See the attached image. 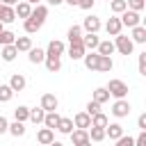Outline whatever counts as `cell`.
<instances>
[{"mask_svg":"<svg viewBox=\"0 0 146 146\" xmlns=\"http://www.w3.org/2000/svg\"><path fill=\"white\" fill-rule=\"evenodd\" d=\"M137 128H139V130H146V114H139V119H137Z\"/></svg>","mask_w":146,"mask_h":146,"instance_id":"7dc6e473","label":"cell"},{"mask_svg":"<svg viewBox=\"0 0 146 146\" xmlns=\"http://www.w3.org/2000/svg\"><path fill=\"white\" fill-rule=\"evenodd\" d=\"M14 39H16V34L11 30H2L0 32V46H9V43H14Z\"/></svg>","mask_w":146,"mask_h":146,"instance_id":"74e56055","label":"cell"},{"mask_svg":"<svg viewBox=\"0 0 146 146\" xmlns=\"http://www.w3.org/2000/svg\"><path fill=\"white\" fill-rule=\"evenodd\" d=\"M132 146H146V130H139V135H137Z\"/></svg>","mask_w":146,"mask_h":146,"instance_id":"7bdbcfd3","label":"cell"},{"mask_svg":"<svg viewBox=\"0 0 146 146\" xmlns=\"http://www.w3.org/2000/svg\"><path fill=\"white\" fill-rule=\"evenodd\" d=\"M14 48L18 52H27L32 48V39L30 36H18V39H14Z\"/></svg>","mask_w":146,"mask_h":146,"instance_id":"cb8c5ba5","label":"cell"},{"mask_svg":"<svg viewBox=\"0 0 146 146\" xmlns=\"http://www.w3.org/2000/svg\"><path fill=\"white\" fill-rule=\"evenodd\" d=\"M41 107H43L46 112H57V107H59L57 96H55V94H43V96H41Z\"/></svg>","mask_w":146,"mask_h":146,"instance_id":"52a82bcc","label":"cell"},{"mask_svg":"<svg viewBox=\"0 0 146 146\" xmlns=\"http://www.w3.org/2000/svg\"><path fill=\"white\" fill-rule=\"evenodd\" d=\"M114 50H119L121 55H132V50H135V43H132V39L130 36H123V34H116L114 36Z\"/></svg>","mask_w":146,"mask_h":146,"instance_id":"6da1fadb","label":"cell"},{"mask_svg":"<svg viewBox=\"0 0 146 146\" xmlns=\"http://www.w3.org/2000/svg\"><path fill=\"white\" fill-rule=\"evenodd\" d=\"M132 30V43H146V27L144 25H135V27H130Z\"/></svg>","mask_w":146,"mask_h":146,"instance_id":"d6986e66","label":"cell"},{"mask_svg":"<svg viewBox=\"0 0 146 146\" xmlns=\"http://www.w3.org/2000/svg\"><path fill=\"white\" fill-rule=\"evenodd\" d=\"M94 5H96V0H80V2H78L80 9H91Z\"/></svg>","mask_w":146,"mask_h":146,"instance_id":"f6af8a7d","label":"cell"},{"mask_svg":"<svg viewBox=\"0 0 146 146\" xmlns=\"http://www.w3.org/2000/svg\"><path fill=\"white\" fill-rule=\"evenodd\" d=\"M27 119H30V107H27V105H18V107L14 110V121H23V123H25Z\"/></svg>","mask_w":146,"mask_h":146,"instance_id":"83f0119b","label":"cell"},{"mask_svg":"<svg viewBox=\"0 0 146 146\" xmlns=\"http://www.w3.org/2000/svg\"><path fill=\"white\" fill-rule=\"evenodd\" d=\"M73 125H75V128H84V130H87V128L91 125V116H89L87 112H78V114L73 116Z\"/></svg>","mask_w":146,"mask_h":146,"instance_id":"9a60e30c","label":"cell"},{"mask_svg":"<svg viewBox=\"0 0 146 146\" xmlns=\"http://www.w3.org/2000/svg\"><path fill=\"white\" fill-rule=\"evenodd\" d=\"M27 18H32V21L41 27V25L46 23V18H48V7H46V5H41V2H39V5H34V7H32V14H30Z\"/></svg>","mask_w":146,"mask_h":146,"instance_id":"277c9868","label":"cell"},{"mask_svg":"<svg viewBox=\"0 0 146 146\" xmlns=\"http://www.w3.org/2000/svg\"><path fill=\"white\" fill-rule=\"evenodd\" d=\"M96 50H98V55H105V57H112V52H114V41H98V46H96Z\"/></svg>","mask_w":146,"mask_h":146,"instance_id":"d4e9b609","label":"cell"},{"mask_svg":"<svg viewBox=\"0 0 146 146\" xmlns=\"http://www.w3.org/2000/svg\"><path fill=\"white\" fill-rule=\"evenodd\" d=\"M25 2H30V5H32V7H34V5H39V2H41V0H25Z\"/></svg>","mask_w":146,"mask_h":146,"instance_id":"db71d44e","label":"cell"},{"mask_svg":"<svg viewBox=\"0 0 146 146\" xmlns=\"http://www.w3.org/2000/svg\"><path fill=\"white\" fill-rule=\"evenodd\" d=\"M16 55H18V50L14 48V43H9V46H0V57H2L5 62H14Z\"/></svg>","mask_w":146,"mask_h":146,"instance_id":"44dd1931","label":"cell"},{"mask_svg":"<svg viewBox=\"0 0 146 146\" xmlns=\"http://www.w3.org/2000/svg\"><path fill=\"white\" fill-rule=\"evenodd\" d=\"M43 116H46V110L39 105V107H34V110H30V119H27V121H32V123H43Z\"/></svg>","mask_w":146,"mask_h":146,"instance_id":"1f68e13d","label":"cell"},{"mask_svg":"<svg viewBox=\"0 0 146 146\" xmlns=\"http://www.w3.org/2000/svg\"><path fill=\"white\" fill-rule=\"evenodd\" d=\"M84 66L89 68V71H98V59H100V55L98 52H84Z\"/></svg>","mask_w":146,"mask_h":146,"instance_id":"603a6c76","label":"cell"},{"mask_svg":"<svg viewBox=\"0 0 146 146\" xmlns=\"http://www.w3.org/2000/svg\"><path fill=\"white\" fill-rule=\"evenodd\" d=\"M25 84H27V80H25V75L23 73H14L11 78H9V87H11V91L16 94V91H23L25 89Z\"/></svg>","mask_w":146,"mask_h":146,"instance_id":"30bf717a","label":"cell"},{"mask_svg":"<svg viewBox=\"0 0 146 146\" xmlns=\"http://www.w3.org/2000/svg\"><path fill=\"white\" fill-rule=\"evenodd\" d=\"M125 5H128V9H132V11H141L144 5H146V0H125Z\"/></svg>","mask_w":146,"mask_h":146,"instance_id":"f35d334b","label":"cell"},{"mask_svg":"<svg viewBox=\"0 0 146 146\" xmlns=\"http://www.w3.org/2000/svg\"><path fill=\"white\" fill-rule=\"evenodd\" d=\"M139 73H141V75H146V52H141V55H139Z\"/></svg>","mask_w":146,"mask_h":146,"instance_id":"ee69618b","label":"cell"},{"mask_svg":"<svg viewBox=\"0 0 146 146\" xmlns=\"http://www.w3.org/2000/svg\"><path fill=\"white\" fill-rule=\"evenodd\" d=\"M7 128H9V121L0 114V135H5V132H7Z\"/></svg>","mask_w":146,"mask_h":146,"instance_id":"bcb514c9","label":"cell"},{"mask_svg":"<svg viewBox=\"0 0 146 146\" xmlns=\"http://www.w3.org/2000/svg\"><path fill=\"white\" fill-rule=\"evenodd\" d=\"M107 2H110V0H107Z\"/></svg>","mask_w":146,"mask_h":146,"instance_id":"9f6ffc18","label":"cell"},{"mask_svg":"<svg viewBox=\"0 0 146 146\" xmlns=\"http://www.w3.org/2000/svg\"><path fill=\"white\" fill-rule=\"evenodd\" d=\"M105 89H107L110 96H114V98H125V96H128V84H125L123 80H116V78L110 80Z\"/></svg>","mask_w":146,"mask_h":146,"instance_id":"7a4b0ae2","label":"cell"},{"mask_svg":"<svg viewBox=\"0 0 146 146\" xmlns=\"http://www.w3.org/2000/svg\"><path fill=\"white\" fill-rule=\"evenodd\" d=\"M50 7H59V5H64V0H46Z\"/></svg>","mask_w":146,"mask_h":146,"instance_id":"c3c4849f","label":"cell"},{"mask_svg":"<svg viewBox=\"0 0 146 146\" xmlns=\"http://www.w3.org/2000/svg\"><path fill=\"white\" fill-rule=\"evenodd\" d=\"M64 50H66L64 41L52 39V41L48 43V48H46V57H62V55H64Z\"/></svg>","mask_w":146,"mask_h":146,"instance_id":"8992f818","label":"cell"},{"mask_svg":"<svg viewBox=\"0 0 146 146\" xmlns=\"http://www.w3.org/2000/svg\"><path fill=\"white\" fill-rule=\"evenodd\" d=\"M23 27H25V32H27V34H34V32H39V25H36V23H34L32 18H25Z\"/></svg>","mask_w":146,"mask_h":146,"instance_id":"ab89813d","label":"cell"},{"mask_svg":"<svg viewBox=\"0 0 146 146\" xmlns=\"http://www.w3.org/2000/svg\"><path fill=\"white\" fill-rule=\"evenodd\" d=\"M98 36H96V32H87V34H82V46H84V50H94L96 46H98Z\"/></svg>","mask_w":146,"mask_h":146,"instance_id":"ffe728a7","label":"cell"},{"mask_svg":"<svg viewBox=\"0 0 146 146\" xmlns=\"http://www.w3.org/2000/svg\"><path fill=\"white\" fill-rule=\"evenodd\" d=\"M73 128H75V125H73V119H59V123H57L55 130H59L62 135H68Z\"/></svg>","mask_w":146,"mask_h":146,"instance_id":"836d02e7","label":"cell"},{"mask_svg":"<svg viewBox=\"0 0 146 146\" xmlns=\"http://www.w3.org/2000/svg\"><path fill=\"white\" fill-rule=\"evenodd\" d=\"M7 132L14 135V137H23V135H25V123H23V121H14V123H9Z\"/></svg>","mask_w":146,"mask_h":146,"instance_id":"f1b7e54d","label":"cell"},{"mask_svg":"<svg viewBox=\"0 0 146 146\" xmlns=\"http://www.w3.org/2000/svg\"><path fill=\"white\" fill-rule=\"evenodd\" d=\"M14 98V91L9 84H0V103H9Z\"/></svg>","mask_w":146,"mask_h":146,"instance_id":"d590c367","label":"cell"},{"mask_svg":"<svg viewBox=\"0 0 146 146\" xmlns=\"http://www.w3.org/2000/svg\"><path fill=\"white\" fill-rule=\"evenodd\" d=\"M16 21V14H14V7L9 5H0V23H14Z\"/></svg>","mask_w":146,"mask_h":146,"instance_id":"5bb4252c","label":"cell"},{"mask_svg":"<svg viewBox=\"0 0 146 146\" xmlns=\"http://www.w3.org/2000/svg\"><path fill=\"white\" fill-rule=\"evenodd\" d=\"M121 30H123V25H121V21H119V16L114 14L107 23H105V32L110 34V36H116V34H121Z\"/></svg>","mask_w":146,"mask_h":146,"instance_id":"9c48e42d","label":"cell"},{"mask_svg":"<svg viewBox=\"0 0 146 146\" xmlns=\"http://www.w3.org/2000/svg\"><path fill=\"white\" fill-rule=\"evenodd\" d=\"M82 30H87V32H98L100 30V18L98 16H87L84 21H82Z\"/></svg>","mask_w":146,"mask_h":146,"instance_id":"8fae6325","label":"cell"},{"mask_svg":"<svg viewBox=\"0 0 146 146\" xmlns=\"http://www.w3.org/2000/svg\"><path fill=\"white\" fill-rule=\"evenodd\" d=\"M114 68V62H112V57H105V55H100V59H98V71H103V73H110Z\"/></svg>","mask_w":146,"mask_h":146,"instance_id":"d6a6232c","label":"cell"},{"mask_svg":"<svg viewBox=\"0 0 146 146\" xmlns=\"http://www.w3.org/2000/svg\"><path fill=\"white\" fill-rule=\"evenodd\" d=\"M52 139H55V130H50V128H41V130L36 132V141H39L41 146H48Z\"/></svg>","mask_w":146,"mask_h":146,"instance_id":"4fadbf2b","label":"cell"},{"mask_svg":"<svg viewBox=\"0 0 146 146\" xmlns=\"http://www.w3.org/2000/svg\"><path fill=\"white\" fill-rule=\"evenodd\" d=\"M87 132H89V141H103V139H105V128L89 125V128H87Z\"/></svg>","mask_w":146,"mask_h":146,"instance_id":"4316f807","label":"cell"},{"mask_svg":"<svg viewBox=\"0 0 146 146\" xmlns=\"http://www.w3.org/2000/svg\"><path fill=\"white\" fill-rule=\"evenodd\" d=\"M107 123H110V119H107V114H103V112H98V114L91 116V125H96V128H105Z\"/></svg>","mask_w":146,"mask_h":146,"instance_id":"e575fe53","label":"cell"},{"mask_svg":"<svg viewBox=\"0 0 146 146\" xmlns=\"http://www.w3.org/2000/svg\"><path fill=\"white\" fill-rule=\"evenodd\" d=\"M64 2H66V5H71V7H78V2H80V0H64Z\"/></svg>","mask_w":146,"mask_h":146,"instance_id":"f907efd6","label":"cell"},{"mask_svg":"<svg viewBox=\"0 0 146 146\" xmlns=\"http://www.w3.org/2000/svg\"><path fill=\"white\" fill-rule=\"evenodd\" d=\"M14 14H16V18H27L30 14H32V5L30 2H25V0H18L16 5H14Z\"/></svg>","mask_w":146,"mask_h":146,"instance_id":"ba28073f","label":"cell"},{"mask_svg":"<svg viewBox=\"0 0 146 146\" xmlns=\"http://www.w3.org/2000/svg\"><path fill=\"white\" fill-rule=\"evenodd\" d=\"M119 21H121V25H125V27L141 25V16H139V11H132V9L121 11V14H119Z\"/></svg>","mask_w":146,"mask_h":146,"instance_id":"3957f363","label":"cell"},{"mask_svg":"<svg viewBox=\"0 0 146 146\" xmlns=\"http://www.w3.org/2000/svg\"><path fill=\"white\" fill-rule=\"evenodd\" d=\"M66 39H68V43H78V41H82V25H71L68 32H66Z\"/></svg>","mask_w":146,"mask_h":146,"instance_id":"ac0fdd59","label":"cell"},{"mask_svg":"<svg viewBox=\"0 0 146 146\" xmlns=\"http://www.w3.org/2000/svg\"><path fill=\"white\" fill-rule=\"evenodd\" d=\"M73 146H91V141L87 139V141H82V144H73Z\"/></svg>","mask_w":146,"mask_h":146,"instance_id":"816d5d0a","label":"cell"},{"mask_svg":"<svg viewBox=\"0 0 146 146\" xmlns=\"http://www.w3.org/2000/svg\"><path fill=\"white\" fill-rule=\"evenodd\" d=\"M59 119H62V116H59L57 112H46V116H43V125L50 128V130H55L57 123H59Z\"/></svg>","mask_w":146,"mask_h":146,"instance_id":"484cf974","label":"cell"},{"mask_svg":"<svg viewBox=\"0 0 146 146\" xmlns=\"http://www.w3.org/2000/svg\"><path fill=\"white\" fill-rule=\"evenodd\" d=\"M18 0H0V5H9V7H14Z\"/></svg>","mask_w":146,"mask_h":146,"instance_id":"681fc988","label":"cell"},{"mask_svg":"<svg viewBox=\"0 0 146 146\" xmlns=\"http://www.w3.org/2000/svg\"><path fill=\"white\" fill-rule=\"evenodd\" d=\"M110 9L119 16L121 11H125V9H128V5H125V0H110Z\"/></svg>","mask_w":146,"mask_h":146,"instance_id":"8d00e7d4","label":"cell"},{"mask_svg":"<svg viewBox=\"0 0 146 146\" xmlns=\"http://www.w3.org/2000/svg\"><path fill=\"white\" fill-rule=\"evenodd\" d=\"M43 64H46V68H48L50 73H57V71L62 68V59H59V57H46Z\"/></svg>","mask_w":146,"mask_h":146,"instance_id":"f546056e","label":"cell"},{"mask_svg":"<svg viewBox=\"0 0 146 146\" xmlns=\"http://www.w3.org/2000/svg\"><path fill=\"white\" fill-rule=\"evenodd\" d=\"M68 137H71V141H73V144H82V141H87V139H89V132H87L84 128H73V130L68 132Z\"/></svg>","mask_w":146,"mask_h":146,"instance_id":"e0dca14e","label":"cell"},{"mask_svg":"<svg viewBox=\"0 0 146 146\" xmlns=\"http://www.w3.org/2000/svg\"><path fill=\"white\" fill-rule=\"evenodd\" d=\"M114 141H116L114 146H132V144H135V139H132L130 135H128V137H125V135H121V137H119V139H114Z\"/></svg>","mask_w":146,"mask_h":146,"instance_id":"b9f144b4","label":"cell"},{"mask_svg":"<svg viewBox=\"0 0 146 146\" xmlns=\"http://www.w3.org/2000/svg\"><path fill=\"white\" fill-rule=\"evenodd\" d=\"M91 100H96L98 105H103V103H107V100H110V91H107L105 87H98V89L94 91V98H91Z\"/></svg>","mask_w":146,"mask_h":146,"instance_id":"4dcf8cb0","label":"cell"},{"mask_svg":"<svg viewBox=\"0 0 146 146\" xmlns=\"http://www.w3.org/2000/svg\"><path fill=\"white\" fill-rule=\"evenodd\" d=\"M2 30H5V23H0V32H2Z\"/></svg>","mask_w":146,"mask_h":146,"instance_id":"11a10c76","label":"cell"},{"mask_svg":"<svg viewBox=\"0 0 146 146\" xmlns=\"http://www.w3.org/2000/svg\"><path fill=\"white\" fill-rule=\"evenodd\" d=\"M48 146H64V144H62V141H55V139H52V141H50Z\"/></svg>","mask_w":146,"mask_h":146,"instance_id":"f5cc1de1","label":"cell"},{"mask_svg":"<svg viewBox=\"0 0 146 146\" xmlns=\"http://www.w3.org/2000/svg\"><path fill=\"white\" fill-rule=\"evenodd\" d=\"M121 135H123V125H121V123H107V125H105V137L119 139Z\"/></svg>","mask_w":146,"mask_h":146,"instance_id":"2e32d148","label":"cell"},{"mask_svg":"<svg viewBox=\"0 0 146 146\" xmlns=\"http://www.w3.org/2000/svg\"><path fill=\"white\" fill-rule=\"evenodd\" d=\"M130 103L125 100V98H116L114 100V105H112V114L116 116V119H123V116H128L130 114Z\"/></svg>","mask_w":146,"mask_h":146,"instance_id":"5b68a950","label":"cell"},{"mask_svg":"<svg viewBox=\"0 0 146 146\" xmlns=\"http://www.w3.org/2000/svg\"><path fill=\"white\" fill-rule=\"evenodd\" d=\"M84 112H87L89 116H94V114H98V112H100V105H98L96 100H89V103H87V107H84Z\"/></svg>","mask_w":146,"mask_h":146,"instance_id":"60d3db41","label":"cell"},{"mask_svg":"<svg viewBox=\"0 0 146 146\" xmlns=\"http://www.w3.org/2000/svg\"><path fill=\"white\" fill-rule=\"evenodd\" d=\"M84 46H82V41H78V43H68V57L75 62V59H82L84 57Z\"/></svg>","mask_w":146,"mask_h":146,"instance_id":"7c38bea8","label":"cell"},{"mask_svg":"<svg viewBox=\"0 0 146 146\" xmlns=\"http://www.w3.org/2000/svg\"><path fill=\"white\" fill-rule=\"evenodd\" d=\"M27 59H30L32 64H41V62L46 59V50H41V48H34V46H32V48L27 50Z\"/></svg>","mask_w":146,"mask_h":146,"instance_id":"7402d4cb","label":"cell"}]
</instances>
